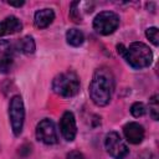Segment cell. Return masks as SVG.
Here are the masks:
<instances>
[{"mask_svg":"<svg viewBox=\"0 0 159 159\" xmlns=\"http://www.w3.org/2000/svg\"><path fill=\"white\" fill-rule=\"evenodd\" d=\"M114 91V77L107 67H101L93 73L89 84V96L98 107H104L111 102Z\"/></svg>","mask_w":159,"mask_h":159,"instance_id":"obj_1","label":"cell"},{"mask_svg":"<svg viewBox=\"0 0 159 159\" xmlns=\"http://www.w3.org/2000/svg\"><path fill=\"white\" fill-rule=\"evenodd\" d=\"M118 53L127 61V63L135 68L142 70L148 66H150L153 61V52L143 42H132L128 47H124L123 45L117 46Z\"/></svg>","mask_w":159,"mask_h":159,"instance_id":"obj_2","label":"cell"},{"mask_svg":"<svg viewBox=\"0 0 159 159\" xmlns=\"http://www.w3.org/2000/svg\"><path fill=\"white\" fill-rule=\"evenodd\" d=\"M52 89L61 97H73L80 91V80L75 72H62L53 78Z\"/></svg>","mask_w":159,"mask_h":159,"instance_id":"obj_3","label":"cell"},{"mask_svg":"<svg viewBox=\"0 0 159 159\" xmlns=\"http://www.w3.org/2000/svg\"><path fill=\"white\" fill-rule=\"evenodd\" d=\"M9 118L11 123V128L15 135H20L24 128L25 120V107L22 98L20 96H14L10 99L9 104Z\"/></svg>","mask_w":159,"mask_h":159,"instance_id":"obj_4","label":"cell"},{"mask_svg":"<svg viewBox=\"0 0 159 159\" xmlns=\"http://www.w3.org/2000/svg\"><path fill=\"white\" fill-rule=\"evenodd\" d=\"M119 26V16L113 11H102L93 20V29L101 35H111Z\"/></svg>","mask_w":159,"mask_h":159,"instance_id":"obj_5","label":"cell"},{"mask_svg":"<svg viewBox=\"0 0 159 159\" xmlns=\"http://www.w3.org/2000/svg\"><path fill=\"white\" fill-rule=\"evenodd\" d=\"M104 148L107 153L114 159H124L129 153L127 144L117 132H109L106 134Z\"/></svg>","mask_w":159,"mask_h":159,"instance_id":"obj_6","label":"cell"},{"mask_svg":"<svg viewBox=\"0 0 159 159\" xmlns=\"http://www.w3.org/2000/svg\"><path fill=\"white\" fill-rule=\"evenodd\" d=\"M36 138L47 145L56 144L58 140V137H57L55 123L48 118H45L41 122H39L36 127Z\"/></svg>","mask_w":159,"mask_h":159,"instance_id":"obj_7","label":"cell"},{"mask_svg":"<svg viewBox=\"0 0 159 159\" xmlns=\"http://www.w3.org/2000/svg\"><path fill=\"white\" fill-rule=\"evenodd\" d=\"M60 130L62 137L67 142H72L76 138L77 134V125H76V118L72 112L67 111L62 114L60 120Z\"/></svg>","mask_w":159,"mask_h":159,"instance_id":"obj_8","label":"cell"},{"mask_svg":"<svg viewBox=\"0 0 159 159\" xmlns=\"http://www.w3.org/2000/svg\"><path fill=\"white\" fill-rule=\"evenodd\" d=\"M127 140L132 144H139L144 139V128L137 122H129L123 128Z\"/></svg>","mask_w":159,"mask_h":159,"instance_id":"obj_9","label":"cell"},{"mask_svg":"<svg viewBox=\"0 0 159 159\" xmlns=\"http://www.w3.org/2000/svg\"><path fill=\"white\" fill-rule=\"evenodd\" d=\"M22 24L16 16H7L0 21V37L5 35H11L21 31Z\"/></svg>","mask_w":159,"mask_h":159,"instance_id":"obj_10","label":"cell"},{"mask_svg":"<svg viewBox=\"0 0 159 159\" xmlns=\"http://www.w3.org/2000/svg\"><path fill=\"white\" fill-rule=\"evenodd\" d=\"M55 20V12L52 9H41L35 12L34 16V22L35 26L39 29H45L52 24Z\"/></svg>","mask_w":159,"mask_h":159,"instance_id":"obj_11","label":"cell"},{"mask_svg":"<svg viewBox=\"0 0 159 159\" xmlns=\"http://www.w3.org/2000/svg\"><path fill=\"white\" fill-rule=\"evenodd\" d=\"M15 48H16V53H26V55H30V53H34L35 52V48H36V45H35V41L31 36H25L17 41H15Z\"/></svg>","mask_w":159,"mask_h":159,"instance_id":"obj_12","label":"cell"},{"mask_svg":"<svg viewBox=\"0 0 159 159\" xmlns=\"http://www.w3.org/2000/svg\"><path fill=\"white\" fill-rule=\"evenodd\" d=\"M66 41L68 45H71L73 47H78L83 43L84 36H83L82 31H80L77 29H70L66 32Z\"/></svg>","mask_w":159,"mask_h":159,"instance_id":"obj_13","label":"cell"},{"mask_svg":"<svg viewBox=\"0 0 159 159\" xmlns=\"http://www.w3.org/2000/svg\"><path fill=\"white\" fill-rule=\"evenodd\" d=\"M14 63V56L10 55H1L0 56V72L1 73H7Z\"/></svg>","mask_w":159,"mask_h":159,"instance_id":"obj_14","label":"cell"},{"mask_svg":"<svg viewBox=\"0 0 159 159\" xmlns=\"http://www.w3.org/2000/svg\"><path fill=\"white\" fill-rule=\"evenodd\" d=\"M149 112L154 120H158L159 117V104H158V94H154L149 99Z\"/></svg>","mask_w":159,"mask_h":159,"instance_id":"obj_15","label":"cell"},{"mask_svg":"<svg viewBox=\"0 0 159 159\" xmlns=\"http://www.w3.org/2000/svg\"><path fill=\"white\" fill-rule=\"evenodd\" d=\"M145 36H147V39H148L154 46H158V45H159V31H158V29H157L155 26L148 27V29L145 30Z\"/></svg>","mask_w":159,"mask_h":159,"instance_id":"obj_16","label":"cell"},{"mask_svg":"<svg viewBox=\"0 0 159 159\" xmlns=\"http://www.w3.org/2000/svg\"><path fill=\"white\" fill-rule=\"evenodd\" d=\"M145 112H147V108H145V106H144L142 102H135V103H133L132 107H130V113H132V116L135 117V118L143 117V116L145 114Z\"/></svg>","mask_w":159,"mask_h":159,"instance_id":"obj_17","label":"cell"},{"mask_svg":"<svg viewBox=\"0 0 159 159\" xmlns=\"http://www.w3.org/2000/svg\"><path fill=\"white\" fill-rule=\"evenodd\" d=\"M78 5H80L78 1L72 2V4H71V10H70V15H71V17L73 19V21H76V22H80V21H81V15L78 14V10H77V6H78Z\"/></svg>","mask_w":159,"mask_h":159,"instance_id":"obj_18","label":"cell"},{"mask_svg":"<svg viewBox=\"0 0 159 159\" xmlns=\"http://www.w3.org/2000/svg\"><path fill=\"white\" fill-rule=\"evenodd\" d=\"M67 159H86L84 155L78 150H72L67 154Z\"/></svg>","mask_w":159,"mask_h":159,"instance_id":"obj_19","label":"cell"},{"mask_svg":"<svg viewBox=\"0 0 159 159\" xmlns=\"http://www.w3.org/2000/svg\"><path fill=\"white\" fill-rule=\"evenodd\" d=\"M135 159H152V153L149 150H144L140 154H138Z\"/></svg>","mask_w":159,"mask_h":159,"instance_id":"obj_20","label":"cell"},{"mask_svg":"<svg viewBox=\"0 0 159 159\" xmlns=\"http://www.w3.org/2000/svg\"><path fill=\"white\" fill-rule=\"evenodd\" d=\"M7 4H9L10 6H16V7H20V6H22L25 2H24V1H20V2H12V1H7Z\"/></svg>","mask_w":159,"mask_h":159,"instance_id":"obj_21","label":"cell"}]
</instances>
